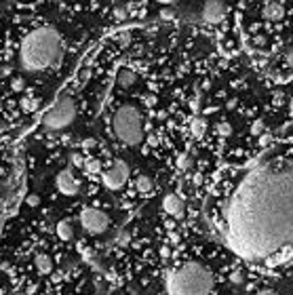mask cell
Instances as JSON below:
<instances>
[{
	"instance_id": "cell-14",
	"label": "cell",
	"mask_w": 293,
	"mask_h": 295,
	"mask_svg": "<svg viewBox=\"0 0 293 295\" xmlns=\"http://www.w3.org/2000/svg\"><path fill=\"white\" fill-rule=\"evenodd\" d=\"M57 236L61 240H72L74 238V228H72V221L70 219H61L57 223Z\"/></svg>"
},
{
	"instance_id": "cell-2",
	"label": "cell",
	"mask_w": 293,
	"mask_h": 295,
	"mask_svg": "<svg viewBox=\"0 0 293 295\" xmlns=\"http://www.w3.org/2000/svg\"><path fill=\"white\" fill-rule=\"evenodd\" d=\"M64 57V40L55 28L32 30L19 44V66L25 72H42L49 70Z\"/></svg>"
},
{
	"instance_id": "cell-22",
	"label": "cell",
	"mask_w": 293,
	"mask_h": 295,
	"mask_svg": "<svg viewBox=\"0 0 293 295\" xmlns=\"http://www.w3.org/2000/svg\"><path fill=\"white\" fill-rule=\"evenodd\" d=\"M217 129H219V135H230V133H232V127H230V122H221Z\"/></svg>"
},
{
	"instance_id": "cell-6",
	"label": "cell",
	"mask_w": 293,
	"mask_h": 295,
	"mask_svg": "<svg viewBox=\"0 0 293 295\" xmlns=\"http://www.w3.org/2000/svg\"><path fill=\"white\" fill-rule=\"evenodd\" d=\"M81 223H83V228L89 232V234H101V232L108 230L110 219L103 211L87 207V209L81 211Z\"/></svg>"
},
{
	"instance_id": "cell-19",
	"label": "cell",
	"mask_w": 293,
	"mask_h": 295,
	"mask_svg": "<svg viewBox=\"0 0 293 295\" xmlns=\"http://www.w3.org/2000/svg\"><path fill=\"white\" fill-rule=\"evenodd\" d=\"M190 156L188 154H182L180 158H177V167H180L182 169V171H186V169H190Z\"/></svg>"
},
{
	"instance_id": "cell-29",
	"label": "cell",
	"mask_w": 293,
	"mask_h": 295,
	"mask_svg": "<svg viewBox=\"0 0 293 295\" xmlns=\"http://www.w3.org/2000/svg\"><path fill=\"white\" fill-rule=\"evenodd\" d=\"M283 99H285L283 93H277V97H274V103H283Z\"/></svg>"
},
{
	"instance_id": "cell-24",
	"label": "cell",
	"mask_w": 293,
	"mask_h": 295,
	"mask_svg": "<svg viewBox=\"0 0 293 295\" xmlns=\"http://www.w3.org/2000/svg\"><path fill=\"white\" fill-rule=\"evenodd\" d=\"M34 105H36V103H34L30 97H23V99H21V108H23V110H32Z\"/></svg>"
},
{
	"instance_id": "cell-31",
	"label": "cell",
	"mask_w": 293,
	"mask_h": 295,
	"mask_svg": "<svg viewBox=\"0 0 293 295\" xmlns=\"http://www.w3.org/2000/svg\"><path fill=\"white\" fill-rule=\"evenodd\" d=\"M289 105H291V112H293V99H291V101H289Z\"/></svg>"
},
{
	"instance_id": "cell-20",
	"label": "cell",
	"mask_w": 293,
	"mask_h": 295,
	"mask_svg": "<svg viewBox=\"0 0 293 295\" xmlns=\"http://www.w3.org/2000/svg\"><path fill=\"white\" fill-rule=\"evenodd\" d=\"M23 87H25V80L23 78H13V83H11L13 91H23Z\"/></svg>"
},
{
	"instance_id": "cell-26",
	"label": "cell",
	"mask_w": 293,
	"mask_h": 295,
	"mask_svg": "<svg viewBox=\"0 0 293 295\" xmlns=\"http://www.w3.org/2000/svg\"><path fill=\"white\" fill-rule=\"evenodd\" d=\"M38 202H40V198H38L36 194H30V196H28V204H30V207H36Z\"/></svg>"
},
{
	"instance_id": "cell-3",
	"label": "cell",
	"mask_w": 293,
	"mask_h": 295,
	"mask_svg": "<svg viewBox=\"0 0 293 295\" xmlns=\"http://www.w3.org/2000/svg\"><path fill=\"white\" fill-rule=\"evenodd\" d=\"M167 293L175 295H205L213 291V276L200 264H184L167 274Z\"/></svg>"
},
{
	"instance_id": "cell-5",
	"label": "cell",
	"mask_w": 293,
	"mask_h": 295,
	"mask_svg": "<svg viewBox=\"0 0 293 295\" xmlns=\"http://www.w3.org/2000/svg\"><path fill=\"white\" fill-rule=\"evenodd\" d=\"M76 118V101L70 95L57 97V101L44 112L42 116V129L44 131H61L70 127Z\"/></svg>"
},
{
	"instance_id": "cell-4",
	"label": "cell",
	"mask_w": 293,
	"mask_h": 295,
	"mask_svg": "<svg viewBox=\"0 0 293 295\" xmlns=\"http://www.w3.org/2000/svg\"><path fill=\"white\" fill-rule=\"evenodd\" d=\"M112 129L122 144L127 146H139L144 139V120H141V112L135 105H120L112 116Z\"/></svg>"
},
{
	"instance_id": "cell-11",
	"label": "cell",
	"mask_w": 293,
	"mask_h": 295,
	"mask_svg": "<svg viewBox=\"0 0 293 295\" xmlns=\"http://www.w3.org/2000/svg\"><path fill=\"white\" fill-rule=\"evenodd\" d=\"M262 15L266 17V19H270V21H277V19H281V17L285 15V11H283V4L281 2H277V0H270V2L264 4Z\"/></svg>"
},
{
	"instance_id": "cell-21",
	"label": "cell",
	"mask_w": 293,
	"mask_h": 295,
	"mask_svg": "<svg viewBox=\"0 0 293 295\" xmlns=\"http://www.w3.org/2000/svg\"><path fill=\"white\" fill-rule=\"evenodd\" d=\"M230 281H232L234 285H241L245 281V274L243 272H232V274H230Z\"/></svg>"
},
{
	"instance_id": "cell-18",
	"label": "cell",
	"mask_w": 293,
	"mask_h": 295,
	"mask_svg": "<svg viewBox=\"0 0 293 295\" xmlns=\"http://www.w3.org/2000/svg\"><path fill=\"white\" fill-rule=\"evenodd\" d=\"M70 165L72 167H85V158L81 152H70Z\"/></svg>"
},
{
	"instance_id": "cell-9",
	"label": "cell",
	"mask_w": 293,
	"mask_h": 295,
	"mask_svg": "<svg viewBox=\"0 0 293 295\" xmlns=\"http://www.w3.org/2000/svg\"><path fill=\"white\" fill-rule=\"evenodd\" d=\"M200 17H202V21H205V23H211V25L219 23L226 17V4H224V0H207V2L202 4Z\"/></svg>"
},
{
	"instance_id": "cell-15",
	"label": "cell",
	"mask_w": 293,
	"mask_h": 295,
	"mask_svg": "<svg viewBox=\"0 0 293 295\" xmlns=\"http://www.w3.org/2000/svg\"><path fill=\"white\" fill-rule=\"evenodd\" d=\"M190 131L194 137H202L207 133V120L200 118V116H194L192 122H190Z\"/></svg>"
},
{
	"instance_id": "cell-12",
	"label": "cell",
	"mask_w": 293,
	"mask_h": 295,
	"mask_svg": "<svg viewBox=\"0 0 293 295\" xmlns=\"http://www.w3.org/2000/svg\"><path fill=\"white\" fill-rule=\"evenodd\" d=\"M116 83H118L120 89H129V87H133L137 83V74L129 68H120L116 72Z\"/></svg>"
},
{
	"instance_id": "cell-1",
	"label": "cell",
	"mask_w": 293,
	"mask_h": 295,
	"mask_svg": "<svg viewBox=\"0 0 293 295\" xmlns=\"http://www.w3.org/2000/svg\"><path fill=\"white\" fill-rule=\"evenodd\" d=\"M228 245L260 259L293 247V165H264L245 175L226 207Z\"/></svg>"
},
{
	"instance_id": "cell-25",
	"label": "cell",
	"mask_w": 293,
	"mask_h": 295,
	"mask_svg": "<svg viewBox=\"0 0 293 295\" xmlns=\"http://www.w3.org/2000/svg\"><path fill=\"white\" fill-rule=\"evenodd\" d=\"M285 61H287L289 68H293V47H289V49L285 51Z\"/></svg>"
},
{
	"instance_id": "cell-7",
	"label": "cell",
	"mask_w": 293,
	"mask_h": 295,
	"mask_svg": "<svg viewBox=\"0 0 293 295\" xmlns=\"http://www.w3.org/2000/svg\"><path fill=\"white\" fill-rule=\"evenodd\" d=\"M129 175H131V171H129V165L125 160H114L112 167L101 175V180L108 190H120V188L127 184Z\"/></svg>"
},
{
	"instance_id": "cell-16",
	"label": "cell",
	"mask_w": 293,
	"mask_h": 295,
	"mask_svg": "<svg viewBox=\"0 0 293 295\" xmlns=\"http://www.w3.org/2000/svg\"><path fill=\"white\" fill-rule=\"evenodd\" d=\"M135 188L141 192V194H148V192H152V188H154V182L150 180L148 175H139L137 180H135Z\"/></svg>"
},
{
	"instance_id": "cell-10",
	"label": "cell",
	"mask_w": 293,
	"mask_h": 295,
	"mask_svg": "<svg viewBox=\"0 0 293 295\" xmlns=\"http://www.w3.org/2000/svg\"><path fill=\"white\" fill-rule=\"evenodd\" d=\"M163 209H165L167 215H171L175 219H182L184 211H186V204H184V200L177 194H167L165 200H163Z\"/></svg>"
},
{
	"instance_id": "cell-30",
	"label": "cell",
	"mask_w": 293,
	"mask_h": 295,
	"mask_svg": "<svg viewBox=\"0 0 293 295\" xmlns=\"http://www.w3.org/2000/svg\"><path fill=\"white\" fill-rule=\"evenodd\" d=\"M6 129V124H4V120H0V133H2Z\"/></svg>"
},
{
	"instance_id": "cell-32",
	"label": "cell",
	"mask_w": 293,
	"mask_h": 295,
	"mask_svg": "<svg viewBox=\"0 0 293 295\" xmlns=\"http://www.w3.org/2000/svg\"><path fill=\"white\" fill-rule=\"evenodd\" d=\"M161 2H173V0H161Z\"/></svg>"
},
{
	"instance_id": "cell-23",
	"label": "cell",
	"mask_w": 293,
	"mask_h": 295,
	"mask_svg": "<svg viewBox=\"0 0 293 295\" xmlns=\"http://www.w3.org/2000/svg\"><path fill=\"white\" fill-rule=\"evenodd\" d=\"M262 131H264V122L262 120H255L253 127H251V133H253V135H260Z\"/></svg>"
},
{
	"instance_id": "cell-8",
	"label": "cell",
	"mask_w": 293,
	"mask_h": 295,
	"mask_svg": "<svg viewBox=\"0 0 293 295\" xmlns=\"http://www.w3.org/2000/svg\"><path fill=\"white\" fill-rule=\"evenodd\" d=\"M55 186H57V190H59L61 194L74 196V194H78V190H81V180H78L72 169L68 167V169H61V171L57 173Z\"/></svg>"
},
{
	"instance_id": "cell-27",
	"label": "cell",
	"mask_w": 293,
	"mask_h": 295,
	"mask_svg": "<svg viewBox=\"0 0 293 295\" xmlns=\"http://www.w3.org/2000/svg\"><path fill=\"white\" fill-rule=\"evenodd\" d=\"M83 146H85V148H93V146H95V139H85Z\"/></svg>"
},
{
	"instance_id": "cell-13",
	"label": "cell",
	"mask_w": 293,
	"mask_h": 295,
	"mask_svg": "<svg viewBox=\"0 0 293 295\" xmlns=\"http://www.w3.org/2000/svg\"><path fill=\"white\" fill-rule=\"evenodd\" d=\"M34 264H36V270H38L40 274L53 272V259H51L47 253H38L36 257H34Z\"/></svg>"
},
{
	"instance_id": "cell-17",
	"label": "cell",
	"mask_w": 293,
	"mask_h": 295,
	"mask_svg": "<svg viewBox=\"0 0 293 295\" xmlns=\"http://www.w3.org/2000/svg\"><path fill=\"white\" fill-rule=\"evenodd\" d=\"M85 171H87L89 175L101 173V163H99V160H95V158H91V160H85Z\"/></svg>"
},
{
	"instance_id": "cell-28",
	"label": "cell",
	"mask_w": 293,
	"mask_h": 295,
	"mask_svg": "<svg viewBox=\"0 0 293 295\" xmlns=\"http://www.w3.org/2000/svg\"><path fill=\"white\" fill-rule=\"evenodd\" d=\"M161 255H163V257H169V255H171V251H169V247H163V249H161Z\"/></svg>"
}]
</instances>
